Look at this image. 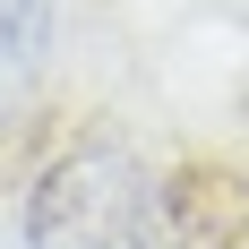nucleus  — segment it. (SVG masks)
Masks as SVG:
<instances>
[{
	"mask_svg": "<svg viewBox=\"0 0 249 249\" xmlns=\"http://www.w3.org/2000/svg\"><path fill=\"white\" fill-rule=\"evenodd\" d=\"M26 215H35V249H146L155 198L129 155L95 146V155H60Z\"/></svg>",
	"mask_w": 249,
	"mask_h": 249,
	"instance_id": "f257e3e1",
	"label": "nucleus"
}]
</instances>
